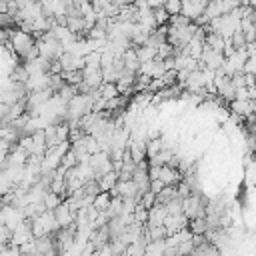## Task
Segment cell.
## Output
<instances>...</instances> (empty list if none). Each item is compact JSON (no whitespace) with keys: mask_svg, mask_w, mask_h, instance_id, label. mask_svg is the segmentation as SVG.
Instances as JSON below:
<instances>
[{"mask_svg":"<svg viewBox=\"0 0 256 256\" xmlns=\"http://www.w3.org/2000/svg\"><path fill=\"white\" fill-rule=\"evenodd\" d=\"M54 218H56V224H58V228H64V226H74L72 222H74V214L76 212H72L70 208H68V204L62 200L54 210Z\"/></svg>","mask_w":256,"mask_h":256,"instance_id":"1","label":"cell"},{"mask_svg":"<svg viewBox=\"0 0 256 256\" xmlns=\"http://www.w3.org/2000/svg\"><path fill=\"white\" fill-rule=\"evenodd\" d=\"M166 206L160 204V202H154L150 208H148V218H146V226H160L164 222V216H166Z\"/></svg>","mask_w":256,"mask_h":256,"instance_id":"2","label":"cell"},{"mask_svg":"<svg viewBox=\"0 0 256 256\" xmlns=\"http://www.w3.org/2000/svg\"><path fill=\"white\" fill-rule=\"evenodd\" d=\"M96 182H98V188H100V190H110V188L118 182V172L108 170V172H104L100 178H96Z\"/></svg>","mask_w":256,"mask_h":256,"instance_id":"3","label":"cell"},{"mask_svg":"<svg viewBox=\"0 0 256 256\" xmlns=\"http://www.w3.org/2000/svg\"><path fill=\"white\" fill-rule=\"evenodd\" d=\"M62 200H64V198H62L60 194L52 192V190H46V192H44V196H42V204H44V208H46V210H54Z\"/></svg>","mask_w":256,"mask_h":256,"instance_id":"4","label":"cell"},{"mask_svg":"<svg viewBox=\"0 0 256 256\" xmlns=\"http://www.w3.org/2000/svg\"><path fill=\"white\" fill-rule=\"evenodd\" d=\"M134 50H136L138 62H146V60H152V58L156 56V48H152V46H148V44H140V46H136Z\"/></svg>","mask_w":256,"mask_h":256,"instance_id":"5","label":"cell"},{"mask_svg":"<svg viewBox=\"0 0 256 256\" xmlns=\"http://www.w3.org/2000/svg\"><path fill=\"white\" fill-rule=\"evenodd\" d=\"M98 94H100V98L110 100V98L118 96L120 92H118V88H116V84H114V82H102V84L98 86Z\"/></svg>","mask_w":256,"mask_h":256,"instance_id":"6","label":"cell"},{"mask_svg":"<svg viewBox=\"0 0 256 256\" xmlns=\"http://www.w3.org/2000/svg\"><path fill=\"white\" fill-rule=\"evenodd\" d=\"M110 192L108 190H100L96 196H94V200H92V206L96 208V210H106L108 208V204H110Z\"/></svg>","mask_w":256,"mask_h":256,"instance_id":"7","label":"cell"},{"mask_svg":"<svg viewBox=\"0 0 256 256\" xmlns=\"http://www.w3.org/2000/svg\"><path fill=\"white\" fill-rule=\"evenodd\" d=\"M26 78H28V72H26L24 64H18V66L12 70V74H10V80H12V82H24V84H26Z\"/></svg>","mask_w":256,"mask_h":256,"instance_id":"8","label":"cell"},{"mask_svg":"<svg viewBox=\"0 0 256 256\" xmlns=\"http://www.w3.org/2000/svg\"><path fill=\"white\" fill-rule=\"evenodd\" d=\"M152 16H154V22H156V26H160V24H166L168 22V12L164 10V6L162 8H154L152 10Z\"/></svg>","mask_w":256,"mask_h":256,"instance_id":"9","label":"cell"},{"mask_svg":"<svg viewBox=\"0 0 256 256\" xmlns=\"http://www.w3.org/2000/svg\"><path fill=\"white\" fill-rule=\"evenodd\" d=\"M180 8H182V0H166L164 2V10L168 14H178Z\"/></svg>","mask_w":256,"mask_h":256,"instance_id":"10","label":"cell"},{"mask_svg":"<svg viewBox=\"0 0 256 256\" xmlns=\"http://www.w3.org/2000/svg\"><path fill=\"white\" fill-rule=\"evenodd\" d=\"M254 70H256V58H254V56H248V58L244 60V64H242V72L254 74Z\"/></svg>","mask_w":256,"mask_h":256,"instance_id":"11","label":"cell"},{"mask_svg":"<svg viewBox=\"0 0 256 256\" xmlns=\"http://www.w3.org/2000/svg\"><path fill=\"white\" fill-rule=\"evenodd\" d=\"M12 24H14V18L10 14H6V12H0V28H8Z\"/></svg>","mask_w":256,"mask_h":256,"instance_id":"12","label":"cell"},{"mask_svg":"<svg viewBox=\"0 0 256 256\" xmlns=\"http://www.w3.org/2000/svg\"><path fill=\"white\" fill-rule=\"evenodd\" d=\"M164 2H166V0H146V4H148L152 10H154V8H162Z\"/></svg>","mask_w":256,"mask_h":256,"instance_id":"13","label":"cell"},{"mask_svg":"<svg viewBox=\"0 0 256 256\" xmlns=\"http://www.w3.org/2000/svg\"><path fill=\"white\" fill-rule=\"evenodd\" d=\"M8 40V28H0V44H4Z\"/></svg>","mask_w":256,"mask_h":256,"instance_id":"14","label":"cell"}]
</instances>
